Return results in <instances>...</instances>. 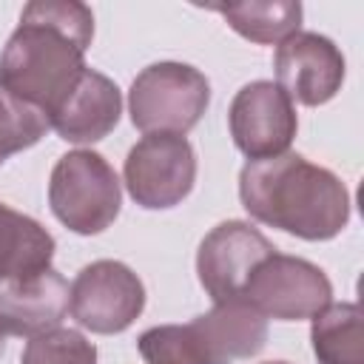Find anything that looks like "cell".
Here are the masks:
<instances>
[{
    "mask_svg": "<svg viewBox=\"0 0 364 364\" xmlns=\"http://www.w3.org/2000/svg\"><path fill=\"white\" fill-rule=\"evenodd\" d=\"M94 40V14L77 0H34L0 54V88L46 117L74 88Z\"/></svg>",
    "mask_w": 364,
    "mask_h": 364,
    "instance_id": "1",
    "label": "cell"
},
{
    "mask_svg": "<svg viewBox=\"0 0 364 364\" xmlns=\"http://www.w3.org/2000/svg\"><path fill=\"white\" fill-rule=\"evenodd\" d=\"M239 199L256 222L304 242L336 239L350 222L347 185L296 151L247 159L239 173Z\"/></svg>",
    "mask_w": 364,
    "mask_h": 364,
    "instance_id": "2",
    "label": "cell"
},
{
    "mask_svg": "<svg viewBox=\"0 0 364 364\" xmlns=\"http://www.w3.org/2000/svg\"><path fill=\"white\" fill-rule=\"evenodd\" d=\"M51 213L74 233L94 236L114 225L122 205L117 171L97 151H68L48 179Z\"/></svg>",
    "mask_w": 364,
    "mask_h": 364,
    "instance_id": "3",
    "label": "cell"
},
{
    "mask_svg": "<svg viewBox=\"0 0 364 364\" xmlns=\"http://www.w3.org/2000/svg\"><path fill=\"white\" fill-rule=\"evenodd\" d=\"M210 82L188 63H154L142 68L128 91V114L142 134L185 136L208 111Z\"/></svg>",
    "mask_w": 364,
    "mask_h": 364,
    "instance_id": "4",
    "label": "cell"
},
{
    "mask_svg": "<svg viewBox=\"0 0 364 364\" xmlns=\"http://www.w3.org/2000/svg\"><path fill=\"white\" fill-rule=\"evenodd\" d=\"M242 301L264 318L304 321L333 301V284L318 264L276 250L256 264L242 290Z\"/></svg>",
    "mask_w": 364,
    "mask_h": 364,
    "instance_id": "5",
    "label": "cell"
},
{
    "mask_svg": "<svg viewBox=\"0 0 364 364\" xmlns=\"http://www.w3.org/2000/svg\"><path fill=\"white\" fill-rule=\"evenodd\" d=\"M125 188L145 210L176 208L196 182V154L179 134H145L125 156Z\"/></svg>",
    "mask_w": 364,
    "mask_h": 364,
    "instance_id": "6",
    "label": "cell"
},
{
    "mask_svg": "<svg viewBox=\"0 0 364 364\" xmlns=\"http://www.w3.org/2000/svg\"><path fill=\"white\" fill-rule=\"evenodd\" d=\"M68 310L80 327L114 336L128 330L145 310V284L128 264L100 259L85 264L71 282Z\"/></svg>",
    "mask_w": 364,
    "mask_h": 364,
    "instance_id": "7",
    "label": "cell"
},
{
    "mask_svg": "<svg viewBox=\"0 0 364 364\" xmlns=\"http://www.w3.org/2000/svg\"><path fill=\"white\" fill-rule=\"evenodd\" d=\"M270 253H276L273 242L264 233H259L250 222H219L216 228H210V233H205L196 250L199 284L205 287L213 304L242 301V290L250 273Z\"/></svg>",
    "mask_w": 364,
    "mask_h": 364,
    "instance_id": "8",
    "label": "cell"
},
{
    "mask_svg": "<svg viewBox=\"0 0 364 364\" xmlns=\"http://www.w3.org/2000/svg\"><path fill=\"white\" fill-rule=\"evenodd\" d=\"M228 128L247 159H270L290 148L299 117L293 100L276 82L253 80L236 91L228 108Z\"/></svg>",
    "mask_w": 364,
    "mask_h": 364,
    "instance_id": "9",
    "label": "cell"
},
{
    "mask_svg": "<svg viewBox=\"0 0 364 364\" xmlns=\"http://www.w3.org/2000/svg\"><path fill=\"white\" fill-rule=\"evenodd\" d=\"M276 85L299 105L316 108L330 102L344 82V54L338 46L318 31H296L279 43L276 57Z\"/></svg>",
    "mask_w": 364,
    "mask_h": 364,
    "instance_id": "10",
    "label": "cell"
},
{
    "mask_svg": "<svg viewBox=\"0 0 364 364\" xmlns=\"http://www.w3.org/2000/svg\"><path fill=\"white\" fill-rule=\"evenodd\" d=\"M199 364H233L253 358L267 344V318L247 301H222L185 324Z\"/></svg>",
    "mask_w": 364,
    "mask_h": 364,
    "instance_id": "11",
    "label": "cell"
},
{
    "mask_svg": "<svg viewBox=\"0 0 364 364\" xmlns=\"http://www.w3.org/2000/svg\"><path fill=\"white\" fill-rule=\"evenodd\" d=\"M68 296L71 287L54 267L0 282V333L34 338L57 330L68 313Z\"/></svg>",
    "mask_w": 364,
    "mask_h": 364,
    "instance_id": "12",
    "label": "cell"
},
{
    "mask_svg": "<svg viewBox=\"0 0 364 364\" xmlns=\"http://www.w3.org/2000/svg\"><path fill=\"white\" fill-rule=\"evenodd\" d=\"M122 114V94L114 80L85 68L63 102L48 114V125L60 139L74 145H91L105 139Z\"/></svg>",
    "mask_w": 364,
    "mask_h": 364,
    "instance_id": "13",
    "label": "cell"
},
{
    "mask_svg": "<svg viewBox=\"0 0 364 364\" xmlns=\"http://www.w3.org/2000/svg\"><path fill=\"white\" fill-rule=\"evenodd\" d=\"M57 242L31 216L0 202V282L34 276L51 267Z\"/></svg>",
    "mask_w": 364,
    "mask_h": 364,
    "instance_id": "14",
    "label": "cell"
},
{
    "mask_svg": "<svg viewBox=\"0 0 364 364\" xmlns=\"http://www.w3.org/2000/svg\"><path fill=\"white\" fill-rule=\"evenodd\" d=\"M310 321V341L318 364H364L361 307L355 301H330Z\"/></svg>",
    "mask_w": 364,
    "mask_h": 364,
    "instance_id": "15",
    "label": "cell"
},
{
    "mask_svg": "<svg viewBox=\"0 0 364 364\" xmlns=\"http://www.w3.org/2000/svg\"><path fill=\"white\" fill-rule=\"evenodd\" d=\"M213 11H219L239 37L259 46H273L296 34L304 14L301 3L296 0H247L213 6Z\"/></svg>",
    "mask_w": 364,
    "mask_h": 364,
    "instance_id": "16",
    "label": "cell"
},
{
    "mask_svg": "<svg viewBox=\"0 0 364 364\" xmlns=\"http://www.w3.org/2000/svg\"><path fill=\"white\" fill-rule=\"evenodd\" d=\"M48 128V117L40 108L20 102L0 88V165L9 156L37 145Z\"/></svg>",
    "mask_w": 364,
    "mask_h": 364,
    "instance_id": "17",
    "label": "cell"
},
{
    "mask_svg": "<svg viewBox=\"0 0 364 364\" xmlns=\"http://www.w3.org/2000/svg\"><path fill=\"white\" fill-rule=\"evenodd\" d=\"M20 364H97V347L80 330L57 327L28 338Z\"/></svg>",
    "mask_w": 364,
    "mask_h": 364,
    "instance_id": "18",
    "label": "cell"
},
{
    "mask_svg": "<svg viewBox=\"0 0 364 364\" xmlns=\"http://www.w3.org/2000/svg\"><path fill=\"white\" fill-rule=\"evenodd\" d=\"M3 350H6V336L0 333V355H3Z\"/></svg>",
    "mask_w": 364,
    "mask_h": 364,
    "instance_id": "19",
    "label": "cell"
},
{
    "mask_svg": "<svg viewBox=\"0 0 364 364\" xmlns=\"http://www.w3.org/2000/svg\"><path fill=\"white\" fill-rule=\"evenodd\" d=\"M264 364H290V361H264Z\"/></svg>",
    "mask_w": 364,
    "mask_h": 364,
    "instance_id": "20",
    "label": "cell"
}]
</instances>
